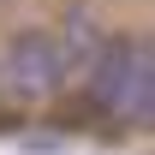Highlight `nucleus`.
<instances>
[{"label": "nucleus", "instance_id": "nucleus-1", "mask_svg": "<svg viewBox=\"0 0 155 155\" xmlns=\"http://www.w3.org/2000/svg\"><path fill=\"white\" fill-rule=\"evenodd\" d=\"M90 101L125 125H155V42L119 36L90 66Z\"/></svg>", "mask_w": 155, "mask_h": 155}, {"label": "nucleus", "instance_id": "nucleus-2", "mask_svg": "<svg viewBox=\"0 0 155 155\" xmlns=\"http://www.w3.org/2000/svg\"><path fill=\"white\" fill-rule=\"evenodd\" d=\"M72 72L54 30H12L0 42V101L12 107H42Z\"/></svg>", "mask_w": 155, "mask_h": 155}, {"label": "nucleus", "instance_id": "nucleus-3", "mask_svg": "<svg viewBox=\"0 0 155 155\" xmlns=\"http://www.w3.org/2000/svg\"><path fill=\"white\" fill-rule=\"evenodd\" d=\"M107 42H114V36H107L84 6H72V12H66V24H60V48H66V60H72L84 78H90V66L107 54Z\"/></svg>", "mask_w": 155, "mask_h": 155}]
</instances>
